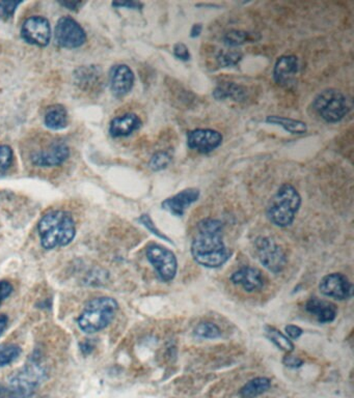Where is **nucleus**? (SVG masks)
<instances>
[{
  "label": "nucleus",
  "mask_w": 354,
  "mask_h": 398,
  "mask_svg": "<svg viewBox=\"0 0 354 398\" xmlns=\"http://www.w3.org/2000/svg\"><path fill=\"white\" fill-rule=\"evenodd\" d=\"M139 221L145 225L148 231H151V233H154V235H156L157 237L161 238V239H165L167 240V242H170V240L168 239V238L165 237V235H163L159 229H157V227L155 226L152 219H151L150 216L146 215V214H145V215H141V217L139 218Z\"/></svg>",
  "instance_id": "nucleus-32"
},
{
  "label": "nucleus",
  "mask_w": 354,
  "mask_h": 398,
  "mask_svg": "<svg viewBox=\"0 0 354 398\" xmlns=\"http://www.w3.org/2000/svg\"><path fill=\"white\" fill-rule=\"evenodd\" d=\"M70 150L67 144L62 141H54L48 144L43 150H37L30 157L32 164L40 167H51L63 164L69 158Z\"/></svg>",
  "instance_id": "nucleus-12"
},
{
  "label": "nucleus",
  "mask_w": 354,
  "mask_h": 398,
  "mask_svg": "<svg viewBox=\"0 0 354 398\" xmlns=\"http://www.w3.org/2000/svg\"><path fill=\"white\" fill-rule=\"evenodd\" d=\"M109 83L113 95L124 97L134 85V74L128 65H115L111 69Z\"/></svg>",
  "instance_id": "nucleus-15"
},
{
  "label": "nucleus",
  "mask_w": 354,
  "mask_h": 398,
  "mask_svg": "<svg viewBox=\"0 0 354 398\" xmlns=\"http://www.w3.org/2000/svg\"><path fill=\"white\" fill-rule=\"evenodd\" d=\"M231 280L235 285L241 286L248 293L258 292L264 286L261 271L251 267H244L236 271L232 275Z\"/></svg>",
  "instance_id": "nucleus-17"
},
{
  "label": "nucleus",
  "mask_w": 354,
  "mask_h": 398,
  "mask_svg": "<svg viewBox=\"0 0 354 398\" xmlns=\"http://www.w3.org/2000/svg\"><path fill=\"white\" fill-rule=\"evenodd\" d=\"M94 347H95V345L91 342V339H87V340L80 343V351L84 356L89 355L94 351Z\"/></svg>",
  "instance_id": "nucleus-37"
},
{
  "label": "nucleus",
  "mask_w": 354,
  "mask_h": 398,
  "mask_svg": "<svg viewBox=\"0 0 354 398\" xmlns=\"http://www.w3.org/2000/svg\"><path fill=\"white\" fill-rule=\"evenodd\" d=\"M13 290H14V288H13L10 281H8V280L0 281V306L12 295Z\"/></svg>",
  "instance_id": "nucleus-33"
},
{
  "label": "nucleus",
  "mask_w": 354,
  "mask_h": 398,
  "mask_svg": "<svg viewBox=\"0 0 354 398\" xmlns=\"http://www.w3.org/2000/svg\"><path fill=\"white\" fill-rule=\"evenodd\" d=\"M271 383L267 378H255L246 383L241 390L240 395L242 398H255L265 393L270 388Z\"/></svg>",
  "instance_id": "nucleus-23"
},
{
  "label": "nucleus",
  "mask_w": 354,
  "mask_h": 398,
  "mask_svg": "<svg viewBox=\"0 0 354 398\" xmlns=\"http://www.w3.org/2000/svg\"><path fill=\"white\" fill-rule=\"evenodd\" d=\"M19 4L18 1H0V18L10 20Z\"/></svg>",
  "instance_id": "nucleus-31"
},
{
  "label": "nucleus",
  "mask_w": 354,
  "mask_h": 398,
  "mask_svg": "<svg viewBox=\"0 0 354 398\" xmlns=\"http://www.w3.org/2000/svg\"><path fill=\"white\" fill-rule=\"evenodd\" d=\"M283 363L286 366L290 367V368H298V367H301V365L303 364V361L301 360V358L295 357V356L288 354V355L285 356V358H284Z\"/></svg>",
  "instance_id": "nucleus-35"
},
{
  "label": "nucleus",
  "mask_w": 354,
  "mask_h": 398,
  "mask_svg": "<svg viewBox=\"0 0 354 398\" xmlns=\"http://www.w3.org/2000/svg\"><path fill=\"white\" fill-rule=\"evenodd\" d=\"M8 316L4 314H0V336H1L2 333L6 331V327H8Z\"/></svg>",
  "instance_id": "nucleus-40"
},
{
  "label": "nucleus",
  "mask_w": 354,
  "mask_h": 398,
  "mask_svg": "<svg viewBox=\"0 0 354 398\" xmlns=\"http://www.w3.org/2000/svg\"><path fill=\"white\" fill-rule=\"evenodd\" d=\"M265 333L271 342L274 343L282 351L286 352V353L288 354L294 351V345H293L290 338H287L285 334L282 333L277 328L267 326V327L265 328Z\"/></svg>",
  "instance_id": "nucleus-24"
},
{
  "label": "nucleus",
  "mask_w": 354,
  "mask_h": 398,
  "mask_svg": "<svg viewBox=\"0 0 354 398\" xmlns=\"http://www.w3.org/2000/svg\"><path fill=\"white\" fill-rule=\"evenodd\" d=\"M255 41V36L250 32H241V30H231L224 37V41L229 47H237L244 45L248 41Z\"/></svg>",
  "instance_id": "nucleus-25"
},
{
  "label": "nucleus",
  "mask_w": 354,
  "mask_h": 398,
  "mask_svg": "<svg viewBox=\"0 0 354 398\" xmlns=\"http://www.w3.org/2000/svg\"><path fill=\"white\" fill-rule=\"evenodd\" d=\"M12 148L8 146H0V174H4L13 163Z\"/></svg>",
  "instance_id": "nucleus-29"
},
{
  "label": "nucleus",
  "mask_w": 354,
  "mask_h": 398,
  "mask_svg": "<svg viewBox=\"0 0 354 398\" xmlns=\"http://www.w3.org/2000/svg\"><path fill=\"white\" fill-rule=\"evenodd\" d=\"M214 98L216 100L232 99L234 101H242L246 99V89L241 85L235 84L233 82H227L218 85L213 91Z\"/></svg>",
  "instance_id": "nucleus-21"
},
{
  "label": "nucleus",
  "mask_w": 354,
  "mask_h": 398,
  "mask_svg": "<svg viewBox=\"0 0 354 398\" xmlns=\"http://www.w3.org/2000/svg\"><path fill=\"white\" fill-rule=\"evenodd\" d=\"M322 295L336 300H347L353 297V286L345 275L340 273L323 277L319 284Z\"/></svg>",
  "instance_id": "nucleus-13"
},
{
  "label": "nucleus",
  "mask_w": 354,
  "mask_h": 398,
  "mask_svg": "<svg viewBox=\"0 0 354 398\" xmlns=\"http://www.w3.org/2000/svg\"><path fill=\"white\" fill-rule=\"evenodd\" d=\"M198 198H200V190L189 188V189L183 190L180 193L176 194L172 198L165 199L161 203V207L172 215L181 217V216L184 215L185 212L192 203L198 201Z\"/></svg>",
  "instance_id": "nucleus-14"
},
{
  "label": "nucleus",
  "mask_w": 354,
  "mask_h": 398,
  "mask_svg": "<svg viewBox=\"0 0 354 398\" xmlns=\"http://www.w3.org/2000/svg\"><path fill=\"white\" fill-rule=\"evenodd\" d=\"M21 37L30 45L45 47L49 44L51 38V27L49 22L44 17H30L22 25Z\"/></svg>",
  "instance_id": "nucleus-10"
},
{
  "label": "nucleus",
  "mask_w": 354,
  "mask_h": 398,
  "mask_svg": "<svg viewBox=\"0 0 354 398\" xmlns=\"http://www.w3.org/2000/svg\"><path fill=\"white\" fill-rule=\"evenodd\" d=\"M45 378V371L37 361L8 375L0 382V398H30Z\"/></svg>",
  "instance_id": "nucleus-3"
},
{
  "label": "nucleus",
  "mask_w": 354,
  "mask_h": 398,
  "mask_svg": "<svg viewBox=\"0 0 354 398\" xmlns=\"http://www.w3.org/2000/svg\"><path fill=\"white\" fill-rule=\"evenodd\" d=\"M115 6H123V8H141L143 4H139V2L134 1H127V2H115L113 4Z\"/></svg>",
  "instance_id": "nucleus-38"
},
{
  "label": "nucleus",
  "mask_w": 354,
  "mask_h": 398,
  "mask_svg": "<svg viewBox=\"0 0 354 398\" xmlns=\"http://www.w3.org/2000/svg\"><path fill=\"white\" fill-rule=\"evenodd\" d=\"M202 30V24H194V25L192 26L191 32H190V36H191V38H196V37L200 36Z\"/></svg>",
  "instance_id": "nucleus-41"
},
{
  "label": "nucleus",
  "mask_w": 354,
  "mask_h": 398,
  "mask_svg": "<svg viewBox=\"0 0 354 398\" xmlns=\"http://www.w3.org/2000/svg\"><path fill=\"white\" fill-rule=\"evenodd\" d=\"M172 162V156L168 152H158L153 155L151 158L150 168L153 172H160V170L165 169Z\"/></svg>",
  "instance_id": "nucleus-28"
},
{
  "label": "nucleus",
  "mask_w": 354,
  "mask_h": 398,
  "mask_svg": "<svg viewBox=\"0 0 354 398\" xmlns=\"http://www.w3.org/2000/svg\"><path fill=\"white\" fill-rule=\"evenodd\" d=\"M298 70L299 63L296 56H282L275 63L273 77L281 86L290 87L294 84Z\"/></svg>",
  "instance_id": "nucleus-16"
},
{
  "label": "nucleus",
  "mask_w": 354,
  "mask_h": 398,
  "mask_svg": "<svg viewBox=\"0 0 354 398\" xmlns=\"http://www.w3.org/2000/svg\"><path fill=\"white\" fill-rule=\"evenodd\" d=\"M61 4H62V6H65V8H70V10L76 11L78 10V8H80V6H82V4H84V2L63 1L61 2Z\"/></svg>",
  "instance_id": "nucleus-39"
},
{
  "label": "nucleus",
  "mask_w": 354,
  "mask_h": 398,
  "mask_svg": "<svg viewBox=\"0 0 354 398\" xmlns=\"http://www.w3.org/2000/svg\"><path fill=\"white\" fill-rule=\"evenodd\" d=\"M21 353V347L17 345H8L0 347V368L14 362Z\"/></svg>",
  "instance_id": "nucleus-27"
},
{
  "label": "nucleus",
  "mask_w": 354,
  "mask_h": 398,
  "mask_svg": "<svg viewBox=\"0 0 354 398\" xmlns=\"http://www.w3.org/2000/svg\"><path fill=\"white\" fill-rule=\"evenodd\" d=\"M146 255L163 281L170 282L176 277L178 262L172 251L154 244L146 248Z\"/></svg>",
  "instance_id": "nucleus-8"
},
{
  "label": "nucleus",
  "mask_w": 354,
  "mask_h": 398,
  "mask_svg": "<svg viewBox=\"0 0 354 398\" xmlns=\"http://www.w3.org/2000/svg\"><path fill=\"white\" fill-rule=\"evenodd\" d=\"M46 127L51 130H62L68 126V113L62 105H53L47 109L44 117Z\"/></svg>",
  "instance_id": "nucleus-20"
},
{
  "label": "nucleus",
  "mask_w": 354,
  "mask_h": 398,
  "mask_svg": "<svg viewBox=\"0 0 354 398\" xmlns=\"http://www.w3.org/2000/svg\"><path fill=\"white\" fill-rule=\"evenodd\" d=\"M312 107L321 119L331 124L344 119L350 109L346 96L342 91L333 89L321 91L315 98Z\"/></svg>",
  "instance_id": "nucleus-6"
},
{
  "label": "nucleus",
  "mask_w": 354,
  "mask_h": 398,
  "mask_svg": "<svg viewBox=\"0 0 354 398\" xmlns=\"http://www.w3.org/2000/svg\"><path fill=\"white\" fill-rule=\"evenodd\" d=\"M255 252L260 262L274 274H279L287 264V257L281 246L272 239L260 237L255 242Z\"/></svg>",
  "instance_id": "nucleus-7"
},
{
  "label": "nucleus",
  "mask_w": 354,
  "mask_h": 398,
  "mask_svg": "<svg viewBox=\"0 0 354 398\" xmlns=\"http://www.w3.org/2000/svg\"><path fill=\"white\" fill-rule=\"evenodd\" d=\"M41 244L46 250L69 245L76 235L75 222L71 214L65 211H51L46 214L38 224Z\"/></svg>",
  "instance_id": "nucleus-2"
},
{
  "label": "nucleus",
  "mask_w": 354,
  "mask_h": 398,
  "mask_svg": "<svg viewBox=\"0 0 354 398\" xmlns=\"http://www.w3.org/2000/svg\"><path fill=\"white\" fill-rule=\"evenodd\" d=\"M285 331L286 334H287V338L291 339L299 338L303 334V329L294 325H288L287 327L285 328Z\"/></svg>",
  "instance_id": "nucleus-36"
},
{
  "label": "nucleus",
  "mask_w": 354,
  "mask_h": 398,
  "mask_svg": "<svg viewBox=\"0 0 354 398\" xmlns=\"http://www.w3.org/2000/svg\"><path fill=\"white\" fill-rule=\"evenodd\" d=\"M141 127V120L137 115L127 113L113 120L109 127V133L113 137H126L139 130Z\"/></svg>",
  "instance_id": "nucleus-18"
},
{
  "label": "nucleus",
  "mask_w": 354,
  "mask_h": 398,
  "mask_svg": "<svg viewBox=\"0 0 354 398\" xmlns=\"http://www.w3.org/2000/svg\"><path fill=\"white\" fill-rule=\"evenodd\" d=\"M222 143V135L210 129H196L187 133V146L201 154H209Z\"/></svg>",
  "instance_id": "nucleus-11"
},
{
  "label": "nucleus",
  "mask_w": 354,
  "mask_h": 398,
  "mask_svg": "<svg viewBox=\"0 0 354 398\" xmlns=\"http://www.w3.org/2000/svg\"><path fill=\"white\" fill-rule=\"evenodd\" d=\"M305 309L320 323H331L336 316V308L331 302L311 298L305 304Z\"/></svg>",
  "instance_id": "nucleus-19"
},
{
  "label": "nucleus",
  "mask_w": 354,
  "mask_h": 398,
  "mask_svg": "<svg viewBox=\"0 0 354 398\" xmlns=\"http://www.w3.org/2000/svg\"><path fill=\"white\" fill-rule=\"evenodd\" d=\"M224 225L220 220L207 218L198 224V233L192 240L191 255L201 266L216 269L228 262L231 252L222 238Z\"/></svg>",
  "instance_id": "nucleus-1"
},
{
  "label": "nucleus",
  "mask_w": 354,
  "mask_h": 398,
  "mask_svg": "<svg viewBox=\"0 0 354 398\" xmlns=\"http://www.w3.org/2000/svg\"><path fill=\"white\" fill-rule=\"evenodd\" d=\"M119 304L113 298L100 297L85 304L84 310L78 316L77 323L87 334L97 333L104 330L115 319Z\"/></svg>",
  "instance_id": "nucleus-4"
},
{
  "label": "nucleus",
  "mask_w": 354,
  "mask_h": 398,
  "mask_svg": "<svg viewBox=\"0 0 354 398\" xmlns=\"http://www.w3.org/2000/svg\"><path fill=\"white\" fill-rule=\"evenodd\" d=\"M56 41L61 47L74 49L84 45L87 34L84 28L71 17H63L56 24Z\"/></svg>",
  "instance_id": "nucleus-9"
},
{
  "label": "nucleus",
  "mask_w": 354,
  "mask_h": 398,
  "mask_svg": "<svg viewBox=\"0 0 354 398\" xmlns=\"http://www.w3.org/2000/svg\"><path fill=\"white\" fill-rule=\"evenodd\" d=\"M194 335L198 338L215 339L222 336V331L215 323L203 321L194 329Z\"/></svg>",
  "instance_id": "nucleus-26"
},
{
  "label": "nucleus",
  "mask_w": 354,
  "mask_h": 398,
  "mask_svg": "<svg viewBox=\"0 0 354 398\" xmlns=\"http://www.w3.org/2000/svg\"><path fill=\"white\" fill-rule=\"evenodd\" d=\"M266 122H267L268 124L282 127L284 130L287 131L290 134L303 135L305 134L308 131V127L305 122H301V120L289 119V117L270 115V117H267Z\"/></svg>",
  "instance_id": "nucleus-22"
},
{
  "label": "nucleus",
  "mask_w": 354,
  "mask_h": 398,
  "mask_svg": "<svg viewBox=\"0 0 354 398\" xmlns=\"http://www.w3.org/2000/svg\"><path fill=\"white\" fill-rule=\"evenodd\" d=\"M301 205L298 191L290 184L279 187L268 205L267 218L277 227H288L294 222Z\"/></svg>",
  "instance_id": "nucleus-5"
},
{
  "label": "nucleus",
  "mask_w": 354,
  "mask_h": 398,
  "mask_svg": "<svg viewBox=\"0 0 354 398\" xmlns=\"http://www.w3.org/2000/svg\"><path fill=\"white\" fill-rule=\"evenodd\" d=\"M174 54L179 60L184 61L190 60L189 49L183 43H177L174 46Z\"/></svg>",
  "instance_id": "nucleus-34"
},
{
  "label": "nucleus",
  "mask_w": 354,
  "mask_h": 398,
  "mask_svg": "<svg viewBox=\"0 0 354 398\" xmlns=\"http://www.w3.org/2000/svg\"><path fill=\"white\" fill-rule=\"evenodd\" d=\"M242 56H242L241 52L229 51L220 53L217 60L220 61V65L232 67V65H237L242 60Z\"/></svg>",
  "instance_id": "nucleus-30"
}]
</instances>
